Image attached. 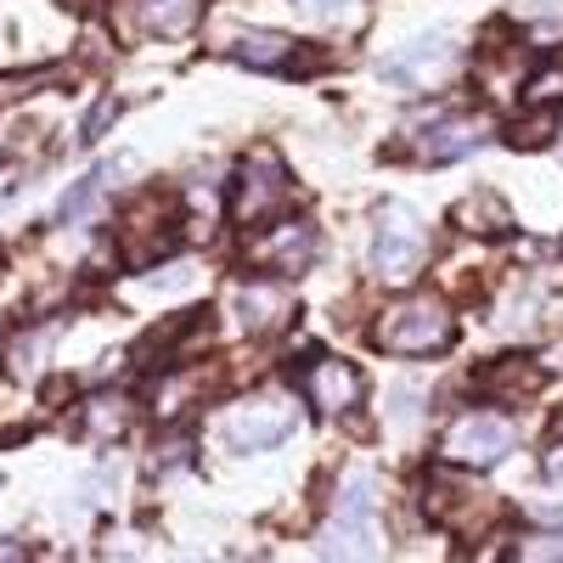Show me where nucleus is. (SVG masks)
Wrapping results in <instances>:
<instances>
[{"instance_id": "nucleus-1", "label": "nucleus", "mask_w": 563, "mask_h": 563, "mask_svg": "<svg viewBox=\"0 0 563 563\" xmlns=\"http://www.w3.org/2000/svg\"><path fill=\"white\" fill-rule=\"evenodd\" d=\"M372 344L384 355H445L456 344V316L440 294H406L378 316Z\"/></svg>"}, {"instance_id": "nucleus-17", "label": "nucleus", "mask_w": 563, "mask_h": 563, "mask_svg": "<svg viewBox=\"0 0 563 563\" xmlns=\"http://www.w3.org/2000/svg\"><path fill=\"white\" fill-rule=\"evenodd\" d=\"M456 225L462 231H479V238H501V231H512V209L496 192H474V198L456 203Z\"/></svg>"}, {"instance_id": "nucleus-24", "label": "nucleus", "mask_w": 563, "mask_h": 563, "mask_svg": "<svg viewBox=\"0 0 563 563\" xmlns=\"http://www.w3.org/2000/svg\"><path fill=\"white\" fill-rule=\"evenodd\" d=\"M45 344H52V333H29V339H18V344H12V366H7L12 378H23V372L34 366V355H40Z\"/></svg>"}, {"instance_id": "nucleus-2", "label": "nucleus", "mask_w": 563, "mask_h": 563, "mask_svg": "<svg viewBox=\"0 0 563 563\" xmlns=\"http://www.w3.org/2000/svg\"><path fill=\"white\" fill-rule=\"evenodd\" d=\"M321 552L327 558H378L384 552V496L372 474H355L350 490L339 496L333 525L321 530Z\"/></svg>"}, {"instance_id": "nucleus-10", "label": "nucleus", "mask_w": 563, "mask_h": 563, "mask_svg": "<svg viewBox=\"0 0 563 563\" xmlns=\"http://www.w3.org/2000/svg\"><path fill=\"white\" fill-rule=\"evenodd\" d=\"M238 321H243L249 339H271L276 327H288L294 321V288H288V276L254 271L249 282H238Z\"/></svg>"}, {"instance_id": "nucleus-6", "label": "nucleus", "mask_w": 563, "mask_h": 563, "mask_svg": "<svg viewBox=\"0 0 563 563\" xmlns=\"http://www.w3.org/2000/svg\"><path fill=\"white\" fill-rule=\"evenodd\" d=\"M180 225H186V220H180V209H175L169 198L141 192V198L124 209V220H119V260H124L130 271H141V265L175 254V249H180Z\"/></svg>"}, {"instance_id": "nucleus-25", "label": "nucleus", "mask_w": 563, "mask_h": 563, "mask_svg": "<svg viewBox=\"0 0 563 563\" xmlns=\"http://www.w3.org/2000/svg\"><path fill=\"white\" fill-rule=\"evenodd\" d=\"M512 552L519 558H563V536H536V541H519Z\"/></svg>"}, {"instance_id": "nucleus-27", "label": "nucleus", "mask_w": 563, "mask_h": 563, "mask_svg": "<svg viewBox=\"0 0 563 563\" xmlns=\"http://www.w3.org/2000/svg\"><path fill=\"white\" fill-rule=\"evenodd\" d=\"M547 479H558L563 485V434L552 440V451H547Z\"/></svg>"}, {"instance_id": "nucleus-28", "label": "nucleus", "mask_w": 563, "mask_h": 563, "mask_svg": "<svg viewBox=\"0 0 563 563\" xmlns=\"http://www.w3.org/2000/svg\"><path fill=\"white\" fill-rule=\"evenodd\" d=\"M63 7H97V0H63Z\"/></svg>"}, {"instance_id": "nucleus-4", "label": "nucleus", "mask_w": 563, "mask_h": 563, "mask_svg": "<svg viewBox=\"0 0 563 563\" xmlns=\"http://www.w3.org/2000/svg\"><path fill=\"white\" fill-rule=\"evenodd\" d=\"M243 254H249V265L254 271H265V276H305L310 265H316V254H321V238H316V225L305 220V214H271L265 225H254V231H243Z\"/></svg>"}, {"instance_id": "nucleus-8", "label": "nucleus", "mask_w": 563, "mask_h": 563, "mask_svg": "<svg viewBox=\"0 0 563 563\" xmlns=\"http://www.w3.org/2000/svg\"><path fill=\"white\" fill-rule=\"evenodd\" d=\"M294 422H299V411H294V400L288 395H254V400H243L238 411L225 417V445L238 451V456H249V451H276L282 440L294 434Z\"/></svg>"}, {"instance_id": "nucleus-14", "label": "nucleus", "mask_w": 563, "mask_h": 563, "mask_svg": "<svg viewBox=\"0 0 563 563\" xmlns=\"http://www.w3.org/2000/svg\"><path fill=\"white\" fill-rule=\"evenodd\" d=\"M135 18L158 40H186L203 23V0H135Z\"/></svg>"}, {"instance_id": "nucleus-22", "label": "nucleus", "mask_w": 563, "mask_h": 563, "mask_svg": "<svg viewBox=\"0 0 563 563\" xmlns=\"http://www.w3.org/2000/svg\"><path fill=\"white\" fill-rule=\"evenodd\" d=\"M119 113H124V102H119V97H102L97 108H90V113H85V124H79V141H85V147H97V141L108 135V124H119Z\"/></svg>"}, {"instance_id": "nucleus-19", "label": "nucleus", "mask_w": 563, "mask_h": 563, "mask_svg": "<svg viewBox=\"0 0 563 563\" xmlns=\"http://www.w3.org/2000/svg\"><path fill=\"white\" fill-rule=\"evenodd\" d=\"M552 135H558V108L536 102V113H530V119H512L501 141H507L512 153H541V147H547Z\"/></svg>"}, {"instance_id": "nucleus-15", "label": "nucleus", "mask_w": 563, "mask_h": 563, "mask_svg": "<svg viewBox=\"0 0 563 563\" xmlns=\"http://www.w3.org/2000/svg\"><path fill=\"white\" fill-rule=\"evenodd\" d=\"M445 34H429V40H411L406 52H395L384 68H378V79H389V85H422V74H434L440 63H445Z\"/></svg>"}, {"instance_id": "nucleus-16", "label": "nucleus", "mask_w": 563, "mask_h": 563, "mask_svg": "<svg viewBox=\"0 0 563 563\" xmlns=\"http://www.w3.org/2000/svg\"><path fill=\"white\" fill-rule=\"evenodd\" d=\"M79 429H85L90 440H119V434L130 429V400H124V395H90V400L79 406Z\"/></svg>"}, {"instance_id": "nucleus-20", "label": "nucleus", "mask_w": 563, "mask_h": 563, "mask_svg": "<svg viewBox=\"0 0 563 563\" xmlns=\"http://www.w3.org/2000/svg\"><path fill=\"white\" fill-rule=\"evenodd\" d=\"M536 102L563 108V63H547V68H536L525 79V108H536Z\"/></svg>"}, {"instance_id": "nucleus-7", "label": "nucleus", "mask_w": 563, "mask_h": 563, "mask_svg": "<svg viewBox=\"0 0 563 563\" xmlns=\"http://www.w3.org/2000/svg\"><path fill=\"white\" fill-rule=\"evenodd\" d=\"M512 440H519V429H512L507 417H496V411H467V417H456L451 429H445L440 456H445V467L479 474V467H496V462L512 451Z\"/></svg>"}, {"instance_id": "nucleus-21", "label": "nucleus", "mask_w": 563, "mask_h": 563, "mask_svg": "<svg viewBox=\"0 0 563 563\" xmlns=\"http://www.w3.org/2000/svg\"><path fill=\"white\" fill-rule=\"evenodd\" d=\"M57 79V68H29V74H0V108H12V102H23V97H34L40 85H52Z\"/></svg>"}, {"instance_id": "nucleus-11", "label": "nucleus", "mask_w": 563, "mask_h": 563, "mask_svg": "<svg viewBox=\"0 0 563 563\" xmlns=\"http://www.w3.org/2000/svg\"><path fill=\"white\" fill-rule=\"evenodd\" d=\"M490 135H496V119H490V113H445V119H434L429 130L417 135V158L451 164V158L479 153Z\"/></svg>"}, {"instance_id": "nucleus-26", "label": "nucleus", "mask_w": 563, "mask_h": 563, "mask_svg": "<svg viewBox=\"0 0 563 563\" xmlns=\"http://www.w3.org/2000/svg\"><path fill=\"white\" fill-rule=\"evenodd\" d=\"M305 7L321 18H344V12H355V0H305Z\"/></svg>"}, {"instance_id": "nucleus-9", "label": "nucleus", "mask_w": 563, "mask_h": 563, "mask_svg": "<svg viewBox=\"0 0 563 563\" xmlns=\"http://www.w3.org/2000/svg\"><path fill=\"white\" fill-rule=\"evenodd\" d=\"M299 389H305V400H310L321 417H344V411H355V406H361L366 378H361V366H355V361H339V355H310V361L299 366Z\"/></svg>"}, {"instance_id": "nucleus-18", "label": "nucleus", "mask_w": 563, "mask_h": 563, "mask_svg": "<svg viewBox=\"0 0 563 563\" xmlns=\"http://www.w3.org/2000/svg\"><path fill=\"white\" fill-rule=\"evenodd\" d=\"M479 384H485L490 395L519 400V395H536V389H541V366H536V361H525V355H501Z\"/></svg>"}, {"instance_id": "nucleus-13", "label": "nucleus", "mask_w": 563, "mask_h": 563, "mask_svg": "<svg viewBox=\"0 0 563 563\" xmlns=\"http://www.w3.org/2000/svg\"><path fill=\"white\" fill-rule=\"evenodd\" d=\"M130 158H113V164H97L85 180H74L68 192H63V203H57V225H85L90 214L102 209V198H108V180L124 169Z\"/></svg>"}, {"instance_id": "nucleus-23", "label": "nucleus", "mask_w": 563, "mask_h": 563, "mask_svg": "<svg viewBox=\"0 0 563 563\" xmlns=\"http://www.w3.org/2000/svg\"><path fill=\"white\" fill-rule=\"evenodd\" d=\"M186 462H192V440L175 434L169 445H158V451H153V474H175V467H186Z\"/></svg>"}, {"instance_id": "nucleus-12", "label": "nucleus", "mask_w": 563, "mask_h": 563, "mask_svg": "<svg viewBox=\"0 0 563 563\" xmlns=\"http://www.w3.org/2000/svg\"><path fill=\"white\" fill-rule=\"evenodd\" d=\"M225 57L231 63H243V68H265V74H288L299 63V40L294 34H282V29H249L225 45Z\"/></svg>"}, {"instance_id": "nucleus-3", "label": "nucleus", "mask_w": 563, "mask_h": 563, "mask_svg": "<svg viewBox=\"0 0 563 563\" xmlns=\"http://www.w3.org/2000/svg\"><path fill=\"white\" fill-rule=\"evenodd\" d=\"M422 260H429V220L411 203H384L378 225H372V271L406 288V282L422 276Z\"/></svg>"}, {"instance_id": "nucleus-5", "label": "nucleus", "mask_w": 563, "mask_h": 563, "mask_svg": "<svg viewBox=\"0 0 563 563\" xmlns=\"http://www.w3.org/2000/svg\"><path fill=\"white\" fill-rule=\"evenodd\" d=\"M294 198L288 186V164H282L276 147H254L243 164H238V180H231V220H238L243 231L265 225L271 214H282Z\"/></svg>"}]
</instances>
